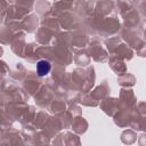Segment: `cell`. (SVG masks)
Returning <instances> with one entry per match:
<instances>
[{"label":"cell","instance_id":"cell-1","mask_svg":"<svg viewBox=\"0 0 146 146\" xmlns=\"http://www.w3.org/2000/svg\"><path fill=\"white\" fill-rule=\"evenodd\" d=\"M50 70H51V65H50V63L48 60L42 59V60L38 62V64H36V72H38V74L40 76L47 75L50 72Z\"/></svg>","mask_w":146,"mask_h":146}]
</instances>
